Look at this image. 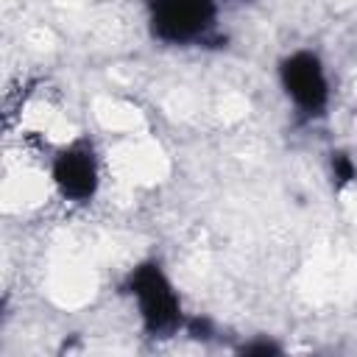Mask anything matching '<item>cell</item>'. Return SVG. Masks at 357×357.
I'll list each match as a JSON object with an SVG mask.
<instances>
[{
	"label": "cell",
	"mask_w": 357,
	"mask_h": 357,
	"mask_svg": "<svg viewBox=\"0 0 357 357\" xmlns=\"http://www.w3.org/2000/svg\"><path fill=\"white\" fill-rule=\"evenodd\" d=\"M53 181H56L59 192L73 204H84L95 195V190H98V159H95V151L86 139L73 142L67 151H61L56 156Z\"/></svg>",
	"instance_id": "277c9868"
},
{
	"label": "cell",
	"mask_w": 357,
	"mask_h": 357,
	"mask_svg": "<svg viewBox=\"0 0 357 357\" xmlns=\"http://www.w3.org/2000/svg\"><path fill=\"white\" fill-rule=\"evenodd\" d=\"M215 0H153L151 33L167 45H223L215 33Z\"/></svg>",
	"instance_id": "7a4b0ae2"
},
{
	"label": "cell",
	"mask_w": 357,
	"mask_h": 357,
	"mask_svg": "<svg viewBox=\"0 0 357 357\" xmlns=\"http://www.w3.org/2000/svg\"><path fill=\"white\" fill-rule=\"evenodd\" d=\"M240 351H243V354H276L279 346H276V343H268V340H257V343L243 346Z\"/></svg>",
	"instance_id": "8992f818"
},
{
	"label": "cell",
	"mask_w": 357,
	"mask_h": 357,
	"mask_svg": "<svg viewBox=\"0 0 357 357\" xmlns=\"http://www.w3.org/2000/svg\"><path fill=\"white\" fill-rule=\"evenodd\" d=\"M279 81L301 120H315L329 106V81L315 53L298 50L279 64Z\"/></svg>",
	"instance_id": "3957f363"
},
{
	"label": "cell",
	"mask_w": 357,
	"mask_h": 357,
	"mask_svg": "<svg viewBox=\"0 0 357 357\" xmlns=\"http://www.w3.org/2000/svg\"><path fill=\"white\" fill-rule=\"evenodd\" d=\"M126 290L134 296L137 307H139V318L148 335L153 337H167L176 335L184 326V315H181V301L170 284V279L165 276V271L159 268V262H142L131 271Z\"/></svg>",
	"instance_id": "6da1fadb"
},
{
	"label": "cell",
	"mask_w": 357,
	"mask_h": 357,
	"mask_svg": "<svg viewBox=\"0 0 357 357\" xmlns=\"http://www.w3.org/2000/svg\"><path fill=\"white\" fill-rule=\"evenodd\" d=\"M329 165H332V178H335V184H337V187L351 184V181L357 178V165L351 162V156H349V153H343V151L332 153Z\"/></svg>",
	"instance_id": "5b68a950"
}]
</instances>
